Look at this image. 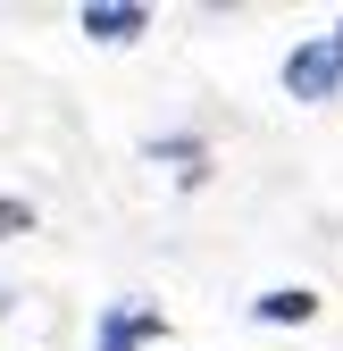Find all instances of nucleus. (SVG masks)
Here are the masks:
<instances>
[{"label": "nucleus", "instance_id": "1", "mask_svg": "<svg viewBox=\"0 0 343 351\" xmlns=\"http://www.w3.org/2000/svg\"><path fill=\"white\" fill-rule=\"evenodd\" d=\"M285 93L293 101H343V59H335V34H318V42H302V51L285 59Z\"/></svg>", "mask_w": 343, "mask_h": 351}, {"label": "nucleus", "instance_id": "2", "mask_svg": "<svg viewBox=\"0 0 343 351\" xmlns=\"http://www.w3.org/2000/svg\"><path fill=\"white\" fill-rule=\"evenodd\" d=\"M159 335H167L159 301H109L101 326H93V351H143V343H159Z\"/></svg>", "mask_w": 343, "mask_h": 351}, {"label": "nucleus", "instance_id": "3", "mask_svg": "<svg viewBox=\"0 0 343 351\" xmlns=\"http://www.w3.org/2000/svg\"><path fill=\"white\" fill-rule=\"evenodd\" d=\"M75 25L93 34V42H134V34H151V9H134V0H93Z\"/></svg>", "mask_w": 343, "mask_h": 351}, {"label": "nucleus", "instance_id": "4", "mask_svg": "<svg viewBox=\"0 0 343 351\" xmlns=\"http://www.w3.org/2000/svg\"><path fill=\"white\" fill-rule=\"evenodd\" d=\"M251 318H260V326H310L318 318V293L310 285H276V293L251 301Z\"/></svg>", "mask_w": 343, "mask_h": 351}, {"label": "nucleus", "instance_id": "5", "mask_svg": "<svg viewBox=\"0 0 343 351\" xmlns=\"http://www.w3.org/2000/svg\"><path fill=\"white\" fill-rule=\"evenodd\" d=\"M9 234H34V201H9V193H0V243H9Z\"/></svg>", "mask_w": 343, "mask_h": 351}, {"label": "nucleus", "instance_id": "6", "mask_svg": "<svg viewBox=\"0 0 343 351\" xmlns=\"http://www.w3.org/2000/svg\"><path fill=\"white\" fill-rule=\"evenodd\" d=\"M335 59H343V17H335Z\"/></svg>", "mask_w": 343, "mask_h": 351}, {"label": "nucleus", "instance_id": "7", "mask_svg": "<svg viewBox=\"0 0 343 351\" xmlns=\"http://www.w3.org/2000/svg\"><path fill=\"white\" fill-rule=\"evenodd\" d=\"M0 318H9V293H0Z\"/></svg>", "mask_w": 343, "mask_h": 351}]
</instances>
